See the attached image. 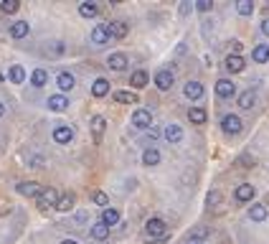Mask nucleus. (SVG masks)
<instances>
[{"mask_svg": "<svg viewBox=\"0 0 269 244\" xmlns=\"http://www.w3.org/2000/svg\"><path fill=\"white\" fill-rule=\"evenodd\" d=\"M145 237H148V239H163V237H168V224H165L163 219L152 216L148 224H145Z\"/></svg>", "mask_w": 269, "mask_h": 244, "instance_id": "1", "label": "nucleus"}, {"mask_svg": "<svg viewBox=\"0 0 269 244\" xmlns=\"http://www.w3.org/2000/svg\"><path fill=\"white\" fill-rule=\"evenodd\" d=\"M241 125H244V122H241L239 115H226V117L221 120V127H223V132H226V135H239V132H241Z\"/></svg>", "mask_w": 269, "mask_h": 244, "instance_id": "2", "label": "nucleus"}, {"mask_svg": "<svg viewBox=\"0 0 269 244\" xmlns=\"http://www.w3.org/2000/svg\"><path fill=\"white\" fill-rule=\"evenodd\" d=\"M104 28H107V36L109 38H125L127 36V23H122V20H112V23H104Z\"/></svg>", "mask_w": 269, "mask_h": 244, "instance_id": "3", "label": "nucleus"}, {"mask_svg": "<svg viewBox=\"0 0 269 244\" xmlns=\"http://www.w3.org/2000/svg\"><path fill=\"white\" fill-rule=\"evenodd\" d=\"M216 94L221 99H231L234 94H236V84H234L231 79H219L216 82Z\"/></svg>", "mask_w": 269, "mask_h": 244, "instance_id": "4", "label": "nucleus"}, {"mask_svg": "<svg viewBox=\"0 0 269 244\" xmlns=\"http://www.w3.org/2000/svg\"><path fill=\"white\" fill-rule=\"evenodd\" d=\"M132 125H134V127H140V130H148V127L152 125V115L148 112V109H134Z\"/></svg>", "mask_w": 269, "mask_h": 244, "instance_id": "5", "label": "nucleus"}, {"mask_svg": "<svg viewBox=\"0 0 269 244\" xmlns=\"http://www.w3.org/2000/svg\"><path fill=\"white\" fill-rule=\"evenodd\" d=\"M173 82H175V76H173V71H168V69H160L158 74H155V84H158V89H163V92L170 89Z\"/></svg>", "mask_w": 269, "mask_h": 244, "instance_id": "6", "label": "nucleus"}, {"mask_svg": "<svg viewBox=\"0 0 269 244\" xmlns=\"http://www.w3.org/2000/svg\"><path fill=\"white\" fill-rule=\"evenodd\" d=\"M59 204V193L53 191V188H43L38 193V206L41 209H49V206H56Z\"/></svg>", "mask_w": 269, "mask_h": 244, "instance_id": "7", "label": "nucleus"}, {"mask_svg": "<svg viewBox=\"0 0 269 244\" xmlns=\"http://www.w3.org/2000/svg\"><path fill=\"white\" fill-rule=\"evenodd\" d=\"M16 188H18V193H20V196H36V198H38V193L43 191V188H41L36 181H20Z\"/></svg>", "mask_w": 269, "mask_h": 244, "instance_id": "8", "label": "nucleus"}, {"mask_svg": "<svg viewBox=\"0 0 269 244\" xmlns=\"http://www.w3.org/2000/svg\"><path fill=\"white\" fill-rule=\"evenodd\" d=\"M208 234H211V229H208V227H196V229L188 234L185 244H203V242L208 239Z\"/></svg>", "mask_w": 269, "mask_h": 244, "instance_id": "9", "label": "nucleus"}, {"mask_svg": "<svg viewBox=\"0 0 269 244\" xmlns=\"http://www.w3.org/2000/svg\"><path fill=\"white\" fill-rule=\"evenodd\" d=\"M53 140L61 142V145H66V142L74 140V130H71L69 125H59V127L53 130Z\"/></svg>", "mask_w": 269, "mask_h": 244, "instance_id": "10", "label": "nucleus"}, {"mask_svg": "<svg viewBox=\"0 0 269 244\" xmlns=\"http://www.w3.org/2000/svg\"><path fill=\"white\" fill-rule=\"evenodd\" d=\"M163 135H165V140L170 142V145H178V142L183 140V130L178 127V125H168V127L163 130Z\"/></svg>", "mask_w": 269, "mask_h": 244, "instance_id": "11", "label": "nucleus"}, {"mask_svg": "<svg viewBox=\"0 0 269 244\" xmlns=\"http://www.w3.org/2000/svg\"><path fill=\"white\" fill-rule=\"evenodd\" d=\"M104 127H107V120H104L102 115H94V117H92V132H94V140H97V142L102 140Z\"/></svg>", "mask_w": 269, "mask_h": 244, "instance_id": "12", "label": "nucleus"}, {"mask_svg": "<svg viewBox=\"0 0 269 244\" xmlns=\"http://www.w3.org/2000/svg\"><path fill=\"white\" fill-rule=\"evenodd\" d=\"M183 94H185L188 99H201V97H203V84H201V82H188L185 89H183Z\"/></svg>", "mask_w": 269, "mask_h": 244, "instance_id": "13", "label": "nucleus"}, {"mask_svg": "<svg viewBox=\"0 0 269 244\" xmlns=\"http://www.w3.org/2000/svg\"><path fill=\"white\" fill-rule=\"evenodd\" d=\"M66 107H69V99H66L64 94H53V97H49V109H53V112H64Z\"/></svg>", "mask_w": 269, "mask_h": 244, "instance_id": "14", "label": "nucleus"}, {"mask_svg": "<svg viewBox=\"0 0 269 244\" xmlns=\"http://www.w3.org/2000/svg\"><path fill=\"white\" fill-rule=\"evenodd\" d=\"M244 66H246V61H244L241 56H234V53H229V56H226V69H229L231 74L244 71Z\"/></svg>", "mask_w": 269, "mask_h": 244, "instance_id": "15", "label": "nucleus"}, {"mask_svg": "<svg viewBox=\"0 0 269 244\" xmlns=\"http://www.w3.org/2000/svg\"><path fill=\"white\" fill-rule=\"evenodd\" d=\"M254 102H256V92H254V89H246V92L239 94V107H241V109H252Z\"/></svg>", "mask_w": 269, "mask_h": 244, "instance_id": "16", "label": "nucleus"}, {"mask_svg": "<svg viewBox=\"0 0 269 244\" xmlns=\"http://www.w3.org/2000/svg\"><path fill=\"white\" fill-rule=\"evenodd\" d=\"M249 216H252V221H264V219L269 216L267 204H254V206L249 209Z\"/></svg>", "mask_w": 269, "mask_h": 244, "instance_id": "17", "label": "nucleus"}, {"mask_svg": "<svg viewBox=\"0 0 269 244\" xmlns=\"http://www.w3.org/2000/svg\"><path fill=\"white\" fill-rule=\"evenodd\" d=\"M107 64H109V69H115V71H125V66H127V56H125V53H112Z\"/></svg>", "mask_w": 269, "mask_h": 244, "instance_id": "18", "label": "nucleus"}, {"mask_svg": "<svg viewBox=\"0 0 269 244\" xmlns=\"http://www.w3.org/2000/svg\"><path fill=\"white\" fill-rule=\"evenodd\" d=\"M206 117H208V115H206L203 107H190V109H188V120L193 122V125H203Z\"/></svg>", "mask_w": 269, "mask_h": 244, "instance_id": "19", "label": "nucleus"}, {"mask_svg": "<svg viewBox=\"0 0 269 244\" xmlns=\"http://www.w3.org/2000/svg\"><path fill=\"white\" fill-rule=\"evenodd\" d=\"M92 43H94V46H104V43H109V36H107V28L104 26H97L92 31Z\"/></svg>", "mask_w": 269, "mask_h": 244, "instance_id": "20", "label": "nucleus"}, {"mask_svg": "<svg viewBox=\"0 0 269 244\" xmlns=\"http://www.w3.org/2000/svg\"><path fill=\"white\" fill-rule=\"evenodd\" d=\"M252 59L256 61V64H264V61H269V43H259L254 51H252Z\"/></svg>", "mask_w": 269, "mask_h": 244, "instance_id": "21", "label": "nucleus"}, {"mask_svg": "<svg viewBox=\"0 0 269 244\" xmlns=\"http://www.w3.org/2000/svg\"><path fill=\"white\" fill-rule=\"evenodd\" d=\"M28 31H31V26L26 23V20H16V23L10 26V36H13V38H23V36H28Z\"/></svg>", "mask_w": 269, "mask_h": 244, "instance_id": "22", "label": "nucleus"}, {"mask_svg": "<svg viewBox=\"0 0 269 244\" xmlns=\"http://www.w3.org/2000/svg\"><path fill=\"white\" fill-rule=\"evenodd\" d=\"M56 84H59L61 92H71V89H74V76H71L69 71H61L59 79H56Z\"/></svg>", "mask_w": 269, "mask_h": 244, "instance_id": "23", "label": "nucleus"}, {"mask_svg": "<svg viewBox=\"0 0 269 244\" xmlns=\"http://www.w3.org/2000/svg\"><path fill=\"white\" fill-rule=\"evenodd\" d=\"M254 186H249V183H241L239 188H236V201H252L254 198Z\"/></svg>", "mask_w": 269, "mask_h": 244, "instance_id": "24", "label": "nucleus"}, {"mask_svg": "<svg viewBox=\"0 0 269 244\" xmlns=\"http://www.w3.org/2000/svg\"><path fill=\"white\" fill-rule=\"evenodd\" d=\"M130 84L134 87V89H142V87H148V71H142V69H137L132 74V79H130Z\"/></svg>", "mask_w": 269, "mask_h": 244, "instance_id": "25", "label": "nucleus"}, {"mask_svg": "<svg viewBox=\"0 0 269 244\" xmlns=\"http://www.w3.org/2000/svg\"><path fill=\"white\" fill-rule=\"evenodd\" d=\"M8 76H10V82L13 84H23L26 82V71H23V66H10V71H8Z\"/></svg>", "mask_w": 269, "mask_h": 244, "instance_id": "26", "label": "nucleus"}, {"mask_svg": "<svg viewBox=\"0 0 269 244\" xmlns=\"http://www.w3.org/2000/svg\"><path fill=\"white\" fill-rule=\"evenodd\" d=\"M92 94H94V97H107V94H109V82H107V79H97V82L92 84Z\"/></svg>", "mask_w": 269, "mask_h": 244, "instance_id": "27", "label": "nucleus"}, {"mask_svg": "<svg viewBox=\"0 0 269 244\" xmlns=\"http://www.w3.org/2000/svg\"><path fill=\"white\" fill-rule=\"evenodd\" d=\"M92 237H94V239H99V242L107 239V237H109V227L104 224V221H97V224L92 227Z\"/></svg>", "mask_w": 269, "mask_h": 244, "instance_id": "28", "label": "nucleus"}, {"mask_svg": "<svg viewBox=\"0 0 269 244\" xmlns=\"http://www.w3.org/2000/svg\"><path fill=\"white\" fill-rule=\"evenodd\" d=\"M142 163L145 165H158L160 163V153L155 150V148H148V150L142 153Z\"/></svg>", "mask_w": 269, "mask_h": 244, "instance_id": "29", "label": "nucleus"}, {"mask_svg": "<svg viewBox=\"0 0 269 244\" xmlns=\"http://www.w3.org/2000/svg\"><path fill=\"white\" fill-rule=\"evenodd\" d=\"M102 221H104L107 227H115L117 221H119V211H117V209H104V211H102Z\"/></svg>", "mask_w": 269, "mask_h": 244, "instance_id": "30", "label": "nucleus"}, {"mask_svg": "<svg viewBox=\"0 0 269 244\" xmlns=\"http://www.w3.org/2000/svg\"><path fill=\"white\" fill-rule=\"evenodd\" d=\"M46 82H49V74H46V69H36V71L31 74V84H33V87H43Z\"/></svg>", "mask_w": 269, "mask_h": 244, "instance_id": "31", "label": "nucleus"}, {"mask_svg": "<svg viewBox=\"0 0 269 244\" xmlns=\"http://www.w3.org/2000/svg\"><path fill=\"white\" fill-rule=\"evenodd\" d=\"M115 102H119V105H134V102H137V94H132V92H115Z\"/></svg>", "mask_w": 269, "mask_h": 244, "instance_id": "32", "label": "nucleus"}, {"mask_svg": "<svg viewBox=\"0 0 269 244\" xmlns=\"http://www.w3.org/2000/svg\"><path fill=\"white\" fill-rule=\"evenodd\" d=\"M56 209H59V211H71V209H74V193L61 196L59 204H56Z\"/></svg>", "mask_w": 269, "mask_h": 244, "instance_id": "33", "label": "nucleus"}, {"mask_svg": "<svg viewBox=\"0 0 269 244\" xmlns=\"http://www.w3.org/2000/svg\"><path fill=\"white\" fill-rule=\"evenodd\" d=\"M79 13H82L84 18H94V16L99 13V8H97V3H82V5H79Z\"/></svg>", "mask_w": 269, "mask_h": 244, "instance_id": "34", "label": "nucleus"}, {"mask_svg": "<svg viewBox=\"0 0 269 244\" xmlns=\"http://www.w3.org/2000/svg\"><path fill=\"white\" fill-rule=\"evenodd\" d=\"M20 8V3H18V0H3V3H0V10H3V13H16V10Z\"/></svg>", "mask_w": 269, "mask_h": 244, "instance_id": "35", "label": "nucleus"}, {"mask_svg": "<svg viewBox=\"0 0 269 244\" xmlns=\"http://www.w3.org/2000/svg\"><path fill=\"white\" fill-rule=\"evenodd\" d=\"M236 10L241 16H252L254 13V3H249V0H241V3L236 5Z\"/></svg>", "mask_w": 269, "mask_h": 244, "instance_id": "36", "label": "nucleus"}, {"mask_svg": "<svg viewBox=\"0 0 269 244\" xmlns=\"http://www.w3.org/2000/svg\"><path fill=\"white\" fill-rule=\"evenodd\" d=\"M206 201H208V206H219V204L223 201V193H221V191H211Z\"/></svg>", "mask_w": 269, "mask_h": 244, "instance_id": "37", "label": "nucleus"}, {"mask_svg": "<svg viewBox=\"0 0 269 244\" xmlns=\"http://www.w3.org/2000/svg\"><path fill=\"white\" fill-rule=\"evenodd\" d=\"M92 198H94V204H99V206H107V204H109V198H107V193H102V191H97V193H94Z\"/></svg>", "mask_w": 269, "mask_h": 244, "instance_id": "38", "label": "nucleus"}, {"mask_svg": "<svg viewBox=\"0 0 269 244\" xmlns=\"http://www.w3.org/2000/svg\"><path fill=\"white\" fill-rule=\"evenodd\" d=\"M211 5H214L211 0H198V10H201V13H208V10H211Z\"/></svg>", "mask_w": 269, "mask_h": 244, "instance_id": "39", "label": "nucleus"}, {"mask_svg": "<svg viewBox=\"0 0 269 244\" xmlns=\"http://www.w3.org/2000/svg\"><path fill=\"white\" fill-rule=\"evenodd\" d=\"M231 51H234V56H239V51H241V41H231Z\"/></svg>", "mask_w": 269, "mask_h": 244, "instance_id": "40", "label": "nucleus"}, {"mask_svg": "<svg viewBox=\"0 0 269 244\" xmlns=\"http://www.w3.org/2000/svg\"><path fill=\"white\" fill-rule=\"evenodd\" d=\"M31 163H33V168H41V165H43V158H41V155H36V158H33Z\"/></svg>", "mask_w": 269, "mask_h": 244, "instance_id": "41", "label": "nucleus"}, {"mask_svg": "<svg viewBox=\"0 0 269 244\" xmlns=\"http://www.w3.org/2000/svg\"><path fill=\"white\" fill-rule=\"evenodd\" d=\"M262 31H264V36H269V18H267L264 23H262Z\"/></svg>", "mask_w": 269, "mask_h": 244, "instance_id": "42", "label": "nucleus"}, {"mask_svg": "<svg viewBox=\"0 0 269 244\" xmlns=\"http://www.w3.org/2000/svg\"><path fill=\"white\" fill-rule=\"evenodd\" d=\"M61 244H79V242H74V239H64Z\"/></svg>", "mask_w": 269, "mask_h": 244, "instance_id": "43", "label": "nucleus"}, {"mask_svg": "<svg viewBox=\"0 0 269 244\" xmlns=\"http://www.w3.org/2000/svg\"><path fill=\"white\" fill-rule=\"evenodd\" d=\"M3 112H5V105H3V102H0V117H3Z\"/></svg>", "mask_w": 269, "mask_h": 244, "instance_id": "44", "label": "nucleus"}]
</instances>
